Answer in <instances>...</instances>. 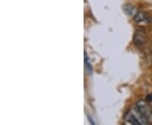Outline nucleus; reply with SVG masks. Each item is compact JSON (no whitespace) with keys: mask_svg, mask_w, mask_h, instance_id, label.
I'll return each mask as SVG.
<instances>
[{"mask_svg":"<svg viewBox=\"0 0 152 125\" xmlns=\"http://www.w3.org/2000/svg\"><path fill=\"white\" fill-rule=\"evenodd\" d=\"M123 10L124 11L125 14L129 15V16H134L136 13L138 12L137 9L132 4H125V5L123 6Z\"/></svg>","mask_w":152,"mask_h":125,"instance_id":"39448f33","label":"nucleus"},{"mask_svg":"<svg viewBox=\"0 0 152 125\" xmlns=\"http://www.w3.org/2000/svg\"><path fill=\"white\" fill-rule=\"evenodd\" d=\"M147 42V36L145 33L143 31H137L134 37V43L136 47L138 48H142L144 47Z\"/></svg>","mask_w":152,"mask_h":125,"instance_id":"f03ea898","label":"nucleus"},{"mask_svg":"<svg viewBox=\"0 0 152 125\" xmlns=\"http://www.w3.org/2000/svg\"><path fill=\"white\" fill-rule=\"evenodd\" d=\"M88 119H89V121L91 122V124H95V123L93 122L92 119H91V118L90 116H88Z\"/></svg>","mask_w":152,"mask_h":125,"instance_id":"6e6552de","label":"nucleus"},{"mask_svg":"<svg viewBox=\"0 0 152 125\" xmlns=\"http://www.w3.org/2000/svg\"><path fill=\"white\" fill-rule=\"evenodd\" d=\"M134 19L138 24H150L151 21V16L148 14L142 11H138L135 15L134 16Z\"/></svg>","mask_w":152,"mask_h":125,"instance_id":"7ed1b4c3","label":"nucleus"},{"mask_svg":"<svg viewBox=\"0 0 152 125\" xmlns=\"http://www.w3.org/2000/svg\"><path fill=\"white\" fill-rule=\"evenodd\" d=\"M146 99L148 102H152V94L151 95H149V96H147Z\"/></svg>","mask_w":152,"mask_h":125,"instance_id":"0eeeda50","label":"nucleus"},{"mask_svg":"<svg viewBox=\"0 0 152 125\" xmlns=\"http://www.w3.org/2000/svg\"><path fill=\"white\" fill-rule=\"evenodd\" d=\"M85 66H86V69L88 74L91 75V73H92V67H91V64L90 63V60L88 58L86 53H85Z\"/></svg>","mask_w":152,"mask_h":125,"instance_id":"423d86ee","label":"nucleus"},{"mask_svg":"<svg viewBox=\"0 0 152 125\" xmlns=\"http://www.w3.org/2000/svg\"><path fill=\"white\" fill-rule=\"evenodd\" d=\"M136 107L142 114L146 118V119L148 120L149 123H152V111L146 102L139 101L136 103Z\"/></svg>","mask_w":152,"mask_h":125,"instance_id":"f257e3e1","label":"nucleus"},{"mask_svg":"<svg viewBox=\"0 0 152 125\" xmlns=\"http://www.w3.org/2000/svg\"><path fill=\"white\" fill-rule=\"evenodd\" d=\"M124 120L125 122L127 124H134V125H141L140 121L136 118V117L134 116V114L132 113V111H129L124 116Z\"/></svg>","mask_w":152,"mask_h":125,"instance_id":"20e7f679","label":"nucleus"}]
</instances>
